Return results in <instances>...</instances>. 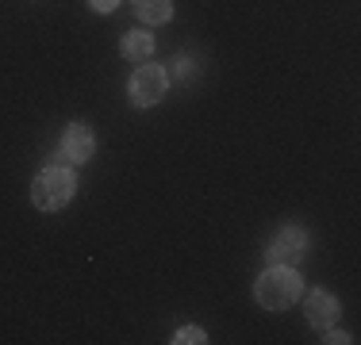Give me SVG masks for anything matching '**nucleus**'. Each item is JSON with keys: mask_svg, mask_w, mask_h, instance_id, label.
Segmentation results:
<instances>
[{"mask_svg": "<svg viewBox=\"0 0 361 345\" xmlns=\"http://www.w3.org/2000/svg\"><path fill=\"white\" fill-rule=\"evenodd\" d=\"M300 296H304V280H300V272L288 269V265H269V269L254 280V299H257V307H265V310H288Z\"/></svg>", "mask_w": 361, "mask_h": 345, "instance_id": "1", "label": "nucleus"}, {"mask_svg": "<svg viewBox=\"0 0 361 345\" xmlns=\"http://www.w3.org/2000/svg\"><path fill=\"white\" fill-rule=\"evenodd\" d=\"M73 192H77V172H73V165H62V161L39 169V177L31 180V203L47 215L62 211L73 200Z\"/></svg>", "mask_w": 361, "mask_h": 345, "instance_id": "2", "label": "nucleus"}, {"mask_svg": "<svg viewBox=\"0 0 361 345\" xmlns=\"http://www.w3.org/2000/svg\"><path fill=\"white\" fill-rule=\"evenodd\" d=\"M166 92H169V73L166 69L154 65V62L135 65L131 81H127V96H131L135 108H154V104H161Z\"/></svg>", "mask_w": 361, "mask_h": 345, "instance_id": "3", "label": "nucleus"}, {"mask_svg": "<svg viewBox=\"0 0 361 345\" xmlns=\"http://www.w3.org/2000/svg\"><path fill=\"white\" fill-rule=\"evenodd\" d=\"M307 249H312V238H307L304 227H281V230H273L269 242H265L269 265H288V269H296L300 261H307Z\"/></svg>", "mask_w": 361, "mask_h": 345, "instance_id": "4", "label": "nucleus"}, {"mask_svg": "<svg viewBox=\"0 0 361 345\" xmlns=\"http://www.w3.org/2000/svg\"><path fill=\"white\" fill-rule=\"evenodd\" d=\"M92 153H97V134H92L89 123H70L58 138V161H66V165H85V161H92Z\"/></svg>", "mask_w": 361, "mask_h": 345, "instance_id": "5", "label": "nucleus"}, {"mask_svg": "<svg viewBox=\"0 0 361 345\" xmlns=\"http://www.w3.org/2000/svg\"><path fill=\"white\" fill-rule=\"evenodd\" d=\"M304 310H307V326H315V330H331V326L338 322V315H342L338 299H334L326 288L307 291V307Z\"/></svg>", "mask_w": 361, "mask_h": 345, "instance_id": "6", "label": "nucleus"}, {"mask_svg": "<svg viewBox=\"0 0 361 345\" xmlns=\"http://www.w3.org/2000/svg\"><path fill=\"white\" fill-rule=\"evenodd\" d=\"M119 54H123V62H135V65L150 62L154 58V34L150 31H127L123 42H119Z\"/></svg>", "mask_w": 361, "mask_h": 345, "instance_id": "7", "label": "nucleus"}, {"mask_svg": "<svg viewBox=\"0 0 361 345\" xmlns=\"http://www.w3.org/2000/svg\"><path fill=\"white\" fill-rule=\"evenodd\" d=\"M135 15L150 27H161V23L173 20V0H131Z\"/></svg>", "mask_w": 361, "mask_h": 345, "instance_id": "8", "label": "nucleus"}, {"mask_svg": "<svg viewBox=\"0 0 361 345\" xmlns=\"http://www.w3.org/2000/svg\"><path fill=\"white\" fill-rule=\"evenodd\" d=\"M208 341V334H204V326H180L173 334V345H204Z\"/></svg>", "mask_w": 361, "mask_h": 345, "instance_id": "9", "label": "nucleus"}, {"mask_svg": "<svg viewBox=\"0 0 361 345\" xmlns=\"http://www.w3.org/2000/svg\"><path fill=\"white\" fill-rule=\"evenodd\" d=\"M119 4H123V0H89V8H92V12H100V15H111Z\"/></svg>", "mask_w": 361, "mask_h": 345, "instance_id": "10", "label": "nucleus"}, {"mask_svg": "<svg viewBox=\"0 0 361 345\" xmlns=\"http://www.w3.org/2000/svg\"><path fill=\"white\" fill-rule=\"evenodd\" d=\"M326 334V345H350V341H354V338H350V334H342V330H334V326H331V330H323Z\"/></svg>", "mask_w": 361, "mask_h": 345, "instance_id": "11", "label": "nucleus"}, {"mask_svg": "<svg viewBox=\"0 0 361 345\" xmlns=\"http://www.w3.org/2000/svg\"><path fill=\"white\" fill-rule=\"evenodd\" d=\"M173 73L177 77H188V73H192V58H185V54L173 58Z\"/></svg>", "mask_w": 361, "mask_h": 345, "instance_id": "12", "label": "nucleus"}]
</instances>
